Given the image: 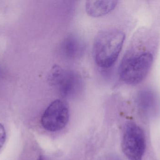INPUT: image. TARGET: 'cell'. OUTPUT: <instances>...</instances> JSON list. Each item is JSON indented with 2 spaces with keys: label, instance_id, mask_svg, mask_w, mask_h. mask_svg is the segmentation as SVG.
Segmentation results:
<instances>
[{
  "label": "cell",
  "instance_id": "6da1fadb",
  "mask_svg": "<svg viewBox=\"0 0 160 160\" xmlns=\"http://www.w3.org/2000/svg\"><path fill=\"white\" fill-rule=\"evenodd\" d=\"M125 38V34L118 29L100 32L93 44V57L96 65L101 68L111 67L118 58Z\"/></svg>",
  "mask_w": 160,
  "mask_h": 160
},
{
  "label": "cell",
  "instance_id": "7a4b0ae2",
  "mask_svg": "<svg viewBox=\"0 0 160 160\" xmlns=\"http://www.w3.org/2000/svg\"><path fill=\"white\" fill-rule=\"evenodd\" d=\"M154 61L151 52L131 48L122 58L119 75L122 81L134 85L142 81L148 75Z\"/></svg>",
  "mask_w": 160,
  "mask_h": 160
},
{
  "label": "cell",
  "instance_id": "3957f363",
  "mask_svg": "<svg viewBox=\"0 0 160 160\" xmlns=\"http://www.w3.org/2000/svg\"><path fill=\"white\" fill-rule=\"evenodd\" d=\"M146 147L145 136L142 130L136 124H129L122 140L124 154L130 160H142Z\"/></svg>",
  "mask_w": 160,
  "mask_h": 160
},
{
  "label": "cell",
  "instance_id": "277c9868",
  "mask_svg": "<svg viewBox=\"0 0 160 160\" xmlns=\"http://www.w3.org/2000/svg\"><path fill=\"white\" fill-rule=\"evenodd\" d=\"M69 112L65 102L60 99L52 101L43 113L41 118L42 126L48 131L57 132L68 123Z\"/></svg>",
  "mask_w": 160,
  "mask_h": 160
},
{
  "label": "cell",
  "instance_id": "5b68a950",
  "mask_svg": "<svg viewBox=\"0 0 160 160\" xmlns=\"http://www.w3.org/2000/svg\"><path fill=\"white\" fill-rule=\"evenodd\" d=\"M50 80L65 97L75 95L82 87V80L79 75L71 70H64L57 66L52 70Z\"/></svg>",
  "mask_w": 160,
  "mask_h": 160
},
{
  "label": "cell",
  "instance_id": "8992f818",
  "mask_svg": "<svg viewBox=\"0 0 160 160\" xmlns=\"http://www.w3.org/2000/svg\"><path fill=\"white\" fill-rule=\"evenodd\" d=\"M118 1H89L85 4L87 13L91 17L97 18L109 14L117 5Z\"/></svg>",
  "mask_w": 160,
  "mask_h": 160
},
{
  "label": "cell",
  "instance_id": "52a82bcc",
  "mask_svg": "<svg viewBox=\"0 0 160 160\" xmlns=\"http://www.w3.org/2000/svg\"><path fill=\"white\" fill-rule=\"evenodd\" d=\"M83 50V44L75 35H69L64 39L62 45L63 54L69 59H75L80 56Z\"/></svg>",
  "mask_w": 160,
  "mask_h": 160
},
{
  "label": "cell",
  "instance_id": "ba28073f",
  "mask_svg": "<svg viewBox=\"0 0 160 160\" xmlns=\"http://www.w3.org/2000/svg\"><path fill=\"white\" fill-rule=\"evenodd\" d=\"M156 95L151 90H143L140 91L137 96V101L139 106L144 110L153 109L156 104Z\"/></svg>",
  "mask_w": 160,
  "mask_h": 160
},
{
  "label": "cell",
  "instance_id": "9c48e42d",
  "mask_svg": "<svg viewBox=\"0 0 160 160\" xmlns=\"http://www.w3.org/2000/svg\"><path fill=\"white\" fill-rule=\"evenodd\" d=\"M6 140V132L4 127L0 123V150L3 146Z\"/></svg>",
  "mask_w": 160,
  "mask_h": 160
},
{
  "label": "cell",
  "instance_id": "30bf717a",
  "mask_svg": "<svg viewBox=\"0 0 160 160\" xmlns=\"http://www.w3.org/2000/svg\"><path fill=\"white\" fill-rule=\"evenodd\" d=\"M38 160H44V159H43V157L42 156H40V157H38Z\"/></svg>",
  "mask_w": 160,
  "mask_h": 160
}]
</instances>
